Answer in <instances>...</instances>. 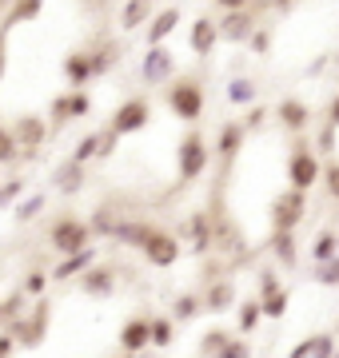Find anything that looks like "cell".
Masks as SVG:
<instances>
[{
	"label": "cell",
	"mask_w": 339,
	"mask_h": 358,
	"mask_svg": "<svg viewBox=\"0 0 339 358\" xmlns=\"http://www.w3.org/2000/svg\"><path fill=\"white\" fill-rule=\"evenodd\" d=\"M168 112L184 124H200V115L208 108V96H204V84L200 80H172L168 84Z\"/></svg>",
	"instance_id": "obj_1"
},
{
	"label": "cell",
	"mask_w": 339,
	"mask_h": 358,
	"mask_svg": "<svg viewBox=\"0 0 339 358\" xmlns=\"http://www.w3.org/2000/svg\"><path fill=\"white\" fill-rule=\"evenodd\" d=\"M319 179H324L319 152H315L307 140H296V143H291V152H287V183H291V187H300V192H312Z\"/></svg>",
	"instance_id": "obj_2"
},
{
	"label": "cell",
	"mask_w": 339,
	"mask_h": 358,
	"mask_svg": "<svg viewBox=\"0 0 339 358\" xmlns=\"http://www.w3.org/2000/svg\"><path fill=\"white\" fill-rule=\"evenodd\" d=\"M212 164V148L200 131H188L180 140V152H176V171H180V183H192L208 171Z\"/></svg>",
	"instance_id": "obj_3"
},
{
	"label": "cell",
	"mask_w": 339,
	"mask_h": 358,
	"mask_svg": "<svg viewBox=\"0 0 339 358\" xmlns=\"http://www.w3.org/2000/svg\"><path fill=\"white\" fill-rule=\"evenodd\" d=\"M307 215V192L300 187H291L287 183V192H279L268 207V219H272V231H296Z\"/></svg>",
	"instance_id": "obj_4"
},
{
	"label": "cell",
	"mask_w": 339,
	"mask_h": 358,
	"mask_svg": "<svg viewBox=\"0 0 339 358\" xmlns=\"http://www.w3.org/2000/svg\"><path fill=\"white\" fill-rule=\"evenodd\" d=\"M88 235H92V227L84 223V219L64 215V219H56V223H53L48 243H53L56 255H72V251H84V247H88Z\"/></svg>",
	"instance_id": "obj_5"
},
{
	"label": "cell",
	"mask_w": 339,
	"mask_h": 358,
	"mask_svg": "<svg viewBox=\"0 0 339 358\" xmlns=\"http://www.w3.org/2000/svg\"><path fill=\"white\" fill-rule=\"evenodd\" d=\"M148 120H152V103L144 100V96H132V100H124L116 112H112L108 128L116 131V136H132V131L148 128Z\"/></svg>",
	"instance_id": "obj_6"
},
{
	"label": "cell",
	"mask_w": 339,
	"mask_h": 358,
	"mask_svg": "<svg viewBox=\"0 0 339 358\" xmlns=\"http://www.w3.org/2000/svg\"><path fill=\"white\" fill-rule=\"evenodd\" d=\"M140 251H144V259H148L152 267H176V259H180V239H176L172 231L156 227Z\"/></svg>",
	"instance_id": "obj_7"
},
{
	"label": "cell",
	"mask_w": 339,
	"mask_h": 358,
	"mask_svg": "<svg viewBox=\"0 0 339 358\" xmlns=\"http://www.w3.org/2000/svg\"><path fill=\"white\" fill-rule=\"evenodd\" d=\"M140 76H144V84H168V80L176 76V60H172V52L164 48V44H148Z\"/></svg>",
	"instance_id": "obj_8"
},
{
	"label": "cell",
	"mask_w": 339,
	"mask_h": 358,
	"mask_svg": "<svg viewBox=\"0 0 339 358\" xmlns=\"http://www.w3.org/2000/svg\"><path fill=\"white\" fill-rule=\"evenodd\" d=\"M244 140H248V128H244V120H223L220 131H216V155H220L223 167L235 164V155L244 152Z\"/></svg>",
	"instance_id": "obj_9"
},
{
	"label": "cell",
	"mask_w": 339,
	"mask_h": 358,
	"mask_svg": "<svg viewBox=\"0 0 339 358\" xmlns=\"http://www.w3.org/2000/svg\"><path fill=\"white\" fill-rule=\"evenodd\" d=\"M275 120H279V128L291 131V136H303V131L312 128V108L296 96H284V100L275 103Z\"/></svg>",
	"instance_id": "obj_10"
},
{
	"label": "cell",
	"mask_w": 339,
	"mask_h": 358,
	"mask_svg": "<svg viewBox=\"0 0 339 358\" xmlns=\"http://www.w3.org/2000/svg\"><path fill=\"white\" fill-rule=\"evenodd\" d=\"M256 13H248V8H232V13H223L220 20V36L228 40V44H248L251 32H256Z\"/></svg>",
	"instance_id": "obj_11"
},
{
	"label": "cell",
	"mask_w": 339,
	"mask_h": 358,
	"mask_svg": "<svg viewBox=\"0 0 339 358\" xmlns=\"http://www.w3.org/2000/svg\"><path fill=\"white\" fill-rule=\"evenodd\" d=\"M220 20H212V16H196V24H192V32H188V48L196 52L200 60H208L212 48L220 44Z\"/></svg>",
	"instance_id": "obj_12"
},
{
	"label": "cell",
	"mask_w": 339,
	"mask_h": 358,
	"mask_svg": "<svg viewBox=\"0 0 339 358\" xmlns=\"http://www.w3.org/2000/svg\"><path fill=\"white\" fill-rule=\"evenodd\" d=\"M148 346H152V319L136 315V319H128L124 322V331H120V350L140 355V350H148Z\"/></svg>",
	"instance_id": "obj_13"
},
{
	"label": "cell",
	"mask_w": 339,
	"mask_h": 358,
	"mask_svg": "<svg viewBox=\"0 0 339 358\" xmlns=\"http://www.w3.org/2000/svg\"><path fill=\"white\" fill-rule=\"evenodd\" d=\"M80 291H84V299H108V294L116 291L112 267H88L80 275Z\"/></svg>",
	"instance_id": "obj_14"
},
{
	"label": "cell",
	"mask_w": 339,
	"mask_h": 358,
	"mask_svg": "<svg viewBox=\"0 0 339 358\" xmlns=\"http://www.w3.org/2000/svg\"><path fill=\"white\" fill-rule=\"evenodd\" d=\"M184 235H188V243H192L196 255H204V251L216 243V227H212V219L204 215V211H196V215L184 223Z\"/></svg>",
	"instance_id": "obj_15"
},
{
	"label": "cell",
	"mask_w": 339,
	"mask_h": 358,
	"mask_svg": "<svg viewBox=\"0 0 339 358\" xmlns=\"http://www.w3.org/2000/svg\"><path fill=\"white\" fill-rule=\"evenodd\" d=\"M92 112V100H88V92H72V96H56L53 100V120L56 124H64V120H80V115H88Z\"/></svg>",
	"instance_id": "obj_16"
},
{
	"label": "cell",
	"mask_w": 339,
	"mask_h": 358,
	"mask_svg": "<svg viewBox=\"0 0 339 358\" xmlns=\"http://www.w3.org/2000/svg\"><path fill=\"white\" fill-rule=\"evenodd\" d=\"M291 355L296 358H331L339 355V346H335V334H312V338H303V343L291 346Z\"/></svg>",
	"instance_id": "obj_17"
},
{
	"label": "cell",
	"mask_w": 339,
	"mask_h": 358,
	"mask_svg": "<svg viewBox=\"0 0 339 358\" xmlns=\"http://www.w3.org/2000/svg\"><path fill=\"white\" fill-rule=\"evenodd\" d=\"M92 76H96V60H92L88 52H72V56L64 60V80L72 84V88H84Z\"/></svg>",
	"instance_id": "obj_18"
},
{
	"label": "cell",
	"mask_w": 339,
	"mask_h": 358,
	"mask_svg": "<svg viewBox=\"0 0 339 358\" xmlns=\"http://www.w3.org/2000/svg\"><path fill=\"white\" fill-rule=\"evenodd\" d=\"M92 263H96V251H92V247H84V251H72V255H64V263H60V267H53V279H56V282L76 279V275H84Z\"/></svg>",
	"instance_id": "obj_19"
},
{
	"label": "cell",
	"mask_w": 339,
	"mask_h": 358,
	"mask_svg": "<svg viewBox=\"0 0 339 358\" xmlns=\"http://www.w3.org/2000/svg\"><path fill=\"white\" fill-rule=\"evenodd\" d=\"M13 131H16V140L25 143V148H40V143L48 140V124H44L40 115H20Z\"/></svg>",
	"instance_id": "obj_20"
},
{
	"label": "cell",
	"mask_w": 339,
	"mask_h": 358,
	"mask_svg": "<svg viewBox=\"0 0 339 358\" xmlns=\"http://www.w3.org/2000/svg\"><path fill=\"white\" fill-rule=\"evenodd\" d=\"M272 255L279 267H296L300 263V247H296V231H272Z\"/></svg>",
	"instance_id": "obj_21"
},
{
	"label": "cell",
	"mask_w": 339,
	"mask_h": 358,
	"mask_svg": "<svg viewBox=\"0 0 339 358\" xmlns=\"http://www.w3.org/2000/svg\"><path fill=\"white\" fill-rule=\"evenodd\" d=\"M180 28V8H164V13L152 16V24H148V44H164Z\"/></svg>",
	"instance_id": "obj_22"
},
{
	"label": "cell",
	"mask_w": 339,
	"mask_h": 358,
	"mask_svg": "<svg viewBox=\"0 0 339 358\" xmlns=\"http://www.w3.org/2000/svg\"><path fill=\"white\" fill-rule=\"evenodd\" d=\"M256 100H260V88H256V80H248V76L228 80V103H232V108H251Z\"/></svg>",
	"instance_id": "obj_23"
},
{
	"label": "cell",
	"mask_w": 339,
	"mask_h": 358,
	"mask_svg": "<svg viewBox=\"0 0 339 358\" xmlns=\"http://www.w3.org/2000/svg\"><path fill=\"white\" fill-rule=\"evenodd\" d=\"M260 307H263V319L279 322L287 315V307H291V294L284 291V287H272V291H260Z\"/></svg>",
	"instance_id": "obj_24"
},
{
	"label": "cell",
	"mask_w": 339,
	"mask_h": 358,
	"mask_svg": "<svg viewBox=\"0 0 339 358\" xmlns=\"http://www.w3.org/2000/svg\"><path fill=\"white\" fill-rule=\"evenodd\" d=\"M235 303V287L228 279H220V282H212L208 287V294H204V310H212V315H220V310H228Z\"/></svg>",
	"instance_id": "obj_25"
},
{
	"label": "cell",
	"mask_w": 339,
	"mask_h": 358,
	"mask_svg": "<svg viewBox=\"0 0 339 358\" xmlns=\"http://www.w3.org/2000/svg\"><path fill=\"white\" fill-rule=\"evenodd\" d=\"M152 16H156V13H152V0H128V4H124V13H120V28L132 32V28L148 24Z\"/></svg>",
	"instance_id": "obj_26"
},
{
	"label": "cell",
	"mask_w": 339,
	"mask_h": 358,
	"mask_svg": "<svg viewBox=\"0 0 339 358\" xmlns=\"http://www.w3.org/2000/svg\"><path fill=\"white\" fill-rule=\"evenodd\" d=\"M152 231H156L152 223H116V227H112V239H116V243H128V247H144Z\"/></svg>",
	"instance_id": "obj_27"
},
{
	"label": "cell",
	"mask_w": 339,
	"mask_h": 358,
	"mask_svg": "<svg viewBox=\"0 0 339 358\" xmlns=\"http://www.w3.org/2000/svg\"><path fill=\"white\" fill-rule=\"evenodd\" d=\"M260 319H263L260 294H256V299H244V303H240V310H235V331H240V334H251L256 327H260Z\"/></svg>",
	"instance_id": "obj_28"
},
{
	"label": "cell",
	"mask_w": 339,
	"mask_h": 358,
	"mask_svg": "<svg viewBox=\"0 0 339 358\" xmlns=\"http://www.w3.org/2000/svg\"><path fill=\"white\" fill-rule=\"evenodd\" d=\"M40 13H44V0H13V8H8V20H4V28L28 24V20H36Z\"/></svg>",
	"instance_id": "obj_29"
},
{
	"label": "cell",
	"mask_w": 339,
	"mask_h": 358,
	"mask_svg": "<svg viewBox=\"0 0 339 358\" xmlns=\"http://www.w3.org/2000/svg\"><path fill=\"white\" fill-rule=\"evenodd\" d=\"M56 187H60L64 195H76L80 187H84V164H76V159H72V164L60 167V171H56Z\"/></svg>",
	"instance_id": "obj_30"
},
{
	"label": "cell",
	"mask_w": 339,
	"mask_h": 358,
	"mask_svg": "<svg viewBox=\"0 0 339 358\" xmlns=\"http://www.w3.org/2000/svg\"><path fill=\"white\" fill-rule=\"evenodd\" d=\"M339 255V231H319L312 239V259L315 263H324V259Z\"/></svg>",
	"instance_id": "obj_31"
},
{
	"label": "cell",
	"mask_w": 339,
	"mask_h": 358,
	"mask_svg": "<svg viewBox=\"0 0 339 358\" xmlns=\"http://www.w3.org/2000/svg\"><path fill=\"white\" fill-rule=\"evenodd\" d=\"M204 310V299H196V294H180L176 303H172V319L176 322H192Z\"/></svg>",
	"instance_id": "obj_32"
},
{
	"label": "cell",
	"mask_w": 339,
	"mask_h": 358,
	"mask_svg": "<svg viewBox=\"0 0 339 358\" xmlns=\"http://www.w3.org/2000/svg\"><path fill=\"white\" fill-rule=\"evenodd\" d=\"M228 343H232V334L220 331V327H212V331L204 334V338H200V355H220V358H223Z\"/></svg>",
	"instance_id": "obj_33"
},
{
	"label": "cell",
	"mask_w": 339,
	"mask_h": 358,
	"mask_svg": "<svg viewBox=\"0 0 339 358\" xmlns=\"http://www.w3.org/2000/svg\"><path fill=\"white\" fill-rule=\"evenodd\" d=\"M312 279L319 282V287H339V255L324 259V263H315Z\"/></svg>",
	"instance_id": "obj_34"
},
{
	"label": "cell",
	"mask_w": 339,
	"mask_h": 358,
	"mask_svg": "<svg viewBox=\"0 0 339 358\" xmlns=\"http://www.w3.org/2000/svg\"><path fill=\"white\" fill-rule=\"evenodd\" d=\"M172 338H176V319H152V346H172Z\"/></svg>",
	"instance_id": "obj_35"
},
{
	"label": "cell",
	"mask_w": 339,
	"mask_h": 358,
	"mask_svg": "<svg viewBox=\"0 0 339 358\" xmlns=\"http://www.w3.org/2000/svg\"><path fill=\"white\" fill-rule=\"evenodd\" d=\"M100 143H104V131H100V136H84V140L76 143L72 159H76V164H88L92 155H100Z\"/></svg>",
	"instance_id": "obj_36"
},
{
	"label": "cell",
	"mask_w": 339,
	"mask_h": 358,
	"mask_svg": "<svg viewBox=\"0 0 339 358\" xmlns=\"http://www.w3.org/2000/svg\"><path fill=\"white\" fill-rule=\"evenodd\" d=\"M324 192L339 203V159H331V155L324 159Z\"/></svg>",
	"instance_id": "obj_37"
},
{
	"label": "cell",
	"mask_w": 339,
	"mask_h": 358,
	"mask_svg": "<svg viewBox=\"0 0 339 358\" xmlns=\"http://www.w3.org/2000/svg\"><path fill=\"white\" fill-rule=\"evenodd\" d=\"M16 148H20V140H16V131L0 128V164H8V159H16Z\"/></svg>",
	"instance_id": "obj_38"
},
{
	"label": "cell",
	"mask_w": 339,
	"mask_h": 358,
	"mask_svg": "<svg viewBox=\"0 0 339 358\" xmlns=\"http://www.w3.org/2000/svg\"><path fill=\"white\" fill-rule=\"evenodd\" d=\"M40 211H44V195H32V199H25V203L16 207V219H20V223H28V219H36Z\"/></svg>",
	"instance_id": "obj_39"
},
{
	"label": "cell",
	"mask_w": 339,
	"mask_h": 358,
	"mask_svg": "<svg viewBox=\"0 0 339 358\" xmlns=\"http://www.w3.org/2000/svg\"><path fill=\"white\" fill-rule=\"evenodd\" d=\"M248 48L256 52V56H268V52H272V32H268V28H256L251 40H248Z\"/></svg>",
	"instance_id": "obj_40"
},
{
	"label": "cell",
	"mask_w": 339,
	"mask_h": 358,
	"mask_svg": "<svg viewBox=\"0 0 339 358\" xmlns=\"http://www.w3.org/2000/svg\"><path fill=\"white\" fill-rule=\"evenodd\" d=\"M263 124H268V108H263V103H251V112L244 115V128L256 131V128H263Z\"/></svg>",
	"instance_id": "obj_41"
},
{
	"label": "cell",
	"mask_w": 339,
	"mask_h": 358,
	"mask_svg": "<svg viewBox=\"0 0 339 358\" xmlns=\"http://www.w3.org/2000/svg\"><path fill=\"white\" fill-rule=\"evenodd\" d=\"M315 148H319L324 155H331V152H335V124H331V120H327V128L319 131V140H315Z\"/></svg>",
	"instance_id": "obj_42"
},
{
	"label": "cell",
	"mask_w": 339,
	"mask_h": 358,
	"mask_svg": "<svg viewBox=\"0 0 339 358\" xmlns=\"http://www.w3.org/2000/svg\"><path fill=\"white\" fill-rule=\"evenodd\" d=\"M244 355H251V346L244 343V338H232V343H228V350H223V358H244Z\"/></svg>",
	"instance_id": "obj_43"
},
{
	"label": "cell",
	"mask_w": 339,
	"mask_h": 358,
	"mask_svg": "<svg viewBox=\"0 0 339 358\" xmlns=\"http://www.w3.org/2000/svg\"><path fill=\"white\" fill-rule=\"evenodd\" d=\"M256 287H260V291H272V287H279L275 271H272V267H263V271H260V279H256Z\"/></svg>",
	"instance_id": "obj_44"
},
{
	"label": "cell",
	"mask_w": 339,
	"mask_h": 358,
	"mask_svg": "<svg viewBox=\"0 0 339 358\" xmlns=\"http://www.w3.org/2000/svg\"><path fill=\"white\" fill-rule=\"evenodd\" d=\"M44 282H48V279H44L40 271H32V275L25 279V291H28V294H40V291H44Z\"/></svg>",
	"instance_id": "obj_45"
},
{
	"label": "cell",
	"mask_w": 339,
	"mask_h": 358,
	"mask_svg": "<svg viewBox=\"0 0 339 358\" xmlns=\"http://www.w3.org/2000/svg\"><path fill=\"white\" fill-rule=\"evenodd\" d=\"M216 8H223V13H232V8H248L251 0H212Z\"/></svg>",
	"instance_id": "obj_46"
},
{
	"label": "cell",
	"mask_w": 339,
	"mask_h": 358,
	"mask_svg": "<svg viewBox=\"0 0 339 358\" xmlns=\"http://www.w3.org/2000/svg\"><path fill=\"white\" fill-rule=\"evenodd\" d=\"M16 343H20V338H16L13 331H8V334H0V355H13V346H16Z\"/></svg>",
	"instance_id": "obj_47"
},
{
	"label": "cell",
	"mask_w": 339,
	"mask_h": 358,
	"mask_svg": "<svg viewBox=\"0 0 339 358\" xmlns=\"http://www.w3.org/2000/svg\"><path fill=\"white\" fill-rule=\"evenodd\" d=\"M327 120H331V124H335V128H339V96H335V100H331V108H327Z\"/></svg>",
	"instance_id": "obj_48"
},
{
	"label": "cell",
	"mask_w": 339,
	"mask_h": 358,
	"mask_svg": "<svg viewBox=\"0 0 339 358\" xmlns=\"http://www.w3.org/2000/svg\"><path fill=\"white\" fill-rule=\"evenodd\" d=\"M324 64H327V56H315L312 64H307V76H315V72H319V68H324Z\"/></svg>",
	"instance_id": "obj_49"
},
{
	"label": "cell",
	"mask_w": 339,
	"mask_h": 358,
	"mask_svg": "<svg viewBox=\"0 0 339 358\" xmlns=\"http://www.w3.org/2000/svg\"><path fill=\"white\" fill-rule=\"evenodd\" d=\"M4 64H8V48H4V36H0V80H4Z\"/></svg>",
	"instance_id": "obj_50"
},
{
	"label": "cell",
	"mask_w": 339,
	"mask_h": 358,
	"mask_svg": "<svg viewBox=\"0 0 339 358\" xmlns=\"http://www.w3.org/2000/svg\"><path fill=\"white\" fill-rule=\"evenodd\" d=\"M0 203H4V187H0Z\"/></svg>",
	"instance_id": "obj_51"
},
{
	"label": "cell",
	"mask_w": 339,
	"mask_h": 358,
	"mask_svg": "<svg viewBox=\"0 0 339 358\" xmlns=\"http://www.w3.org/2000/svg\"><path fill=\"white\" fill-rule=\"evenodd\" d=\"M0 319H4V303H0Z\"/></svg>",
	"instance_id": "obj_52"
}]
</instances>
